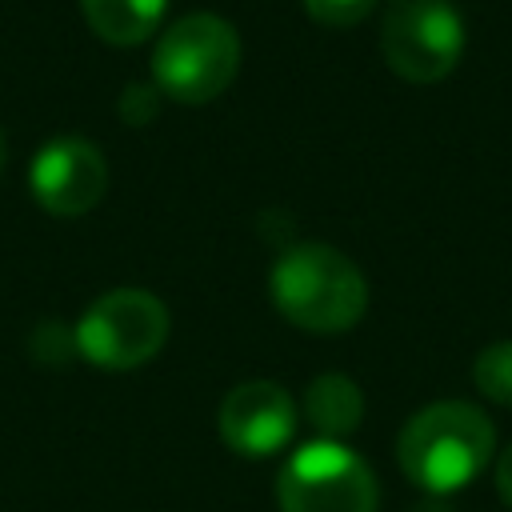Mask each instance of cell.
<instances>
[{"instance_id":"obj_1","label":"cell","mask_w":512,"mask_h":512,"mask_svg":"<svg viewBox=\"0 0 512 512\" xmlns=\"http://www.w3.org/2000/svg\"><path fill=\"white\" fill-rule=\"evenodd\" d=\"M268 292L292 328L316 336L348 332L368 312V284L360 268L320 240L288 244L272 264Z\"/></svg>"},{"instance_id":"obj_2","label":"cell","mask_w":512,"mask_h":512,"mask_svg":"<svg viewBox=\"0 0 512 512\" xmlns=\"http://www.w3.org/2000/svg\"><path fill=\"white\" fill-rule=\"evenodd\" d=\"M496 448L492 420L464 400H436L420 408L396 436L400 472L428 496H448L472 484Z\"/></svg>"},{"instance_id":"obj_3","label":"cell","mask_w":512,"mask_h":512,"mask_svg":"<svg viewBox=\"0 0 512 512\" xmlns=\"http://www.w3.org/2000/svg\"><path fill=\"white\" fill-rule=\"evenodd\" d=\"M240 72V36L216 12L172 20L152 48V84L180 104L216 100Z\"/></svg>"},{"instance_id":"obj_4","label":"cell","mask_w":512,"mask_h":512,"mask_svg":"<svg viewBox=\"0 0 512 512\" xmlns=\"http://www.w3.org/2000/svg\"><path fill=\"white\" fill-rule=\"evenodd\" d=\"M76 356L104 372L148 364L168 340V308L144 288H112L88 304L76 324Z\"/></svg>"},{"instance_id":"obj_5","label":"cell","mask_w":512,"mask_h":512,"mask_svg":"<svg viewBox=\"0 0 512 512\" xmlns=\"http://www.w3.org/2000/svg\"><path fill=\"white\" fill-rule=\"evenodd\" d=\"M280 512H376L380 488L360 452L340 440H312L276 476Z\"/></svg>"},{"instance_id":"obj_6","label":"cell","mask_w":512,"mask_h":512,"mask_svg":"<svg viewBox=\"0 0 512 512\" xmlns=\"http://www.w3.org/2000/svg\"><path fill=\"white\" fill-rule=\"evenodd\" d=\"M384 64L408 84H440L464 56V20L452 0H392L380 24Z\"/></svg>"},{"instance_id":"obj_7","label":"cell","mask_w":512,"mask_h":512,"mask_svg":"<svg viewBox=\"0 0 512 512\" xmlns=\"http://www.w3.org/2000/svg\"><path fill=\"white\" fill-rule=\"evenodd\" d=\"M28 188L48 216H84L104 200L108 160L84 136H52L32 156Z\"/></svg>"},{"instance_id":"obj_8","label":"cell","mask_w":512,"mask_h":512,"mask_svg":"<svg viewBox=\"0 0 512 512\" xmlns=\"http://www.w3.org/2000/svg\"><path fill=\"white\" fill-rule=\"evenodd\" d=\"M216 428L236 456H276L296 436V400L276 380H244L220 400Z\"/></svg>"},{"instance_id":"obj_9","label":"cell","mask_w":512,"mask_h":512,"mask_svg":"<svg viewBox=\"0 0 512 512\" xmlns=\"http://www.w3.org/2000/svg\"><path fill=\"white\" fill-rule=\"evenodd\" d=\"M88 28L112 48H136L156 36L168 0H80Z\"/></svg>"},{"instance_id":"obj_10","label":"cell","mask_w":512,"mask_h":512,"mask_svg":"<svg viewBox=\"0 0 512 512\" xmlns=\"http://www.w3.org/2000/svg\"><path fill=\"white\" fill-rule=\"evenodd\" d=\"M304 416L320 432V440H344L364 420V396L348 376L324 372L304 392Z\"/></svg>"},{"instance_id":"obj_11","label":"cell","mask_w":512,"mask_h":512,"mask_svg":"<svg viewBox=\"0 0 512 512\" xmlns=\"http://www.w3.org/2000/svg\"><path fill=\"white\" fill-rule=\"evenodd\" d=\"M472 380L484 400L512 408V340L488 344L472 364Z\"/></svg>"},{"instance_id":"obj_12","label":"cell","mask_w":512,"mask_h":512,"mask_svg":"<svg viewBox=\"0 0 512 512\" xmlns=\"http://www.w3.org/2000/svg\"><path fill=\"white\" fill-rule=\"evenodd\" d=\"M372 8L376 0H304V12L328 28H352L364 16H372Z\"/></svg>"},{"instance_id":"obj_13","label":"cell","mask_w":512,"mask_h":512,"mask_svg":"<svg viewBox=\"0 0 512 512\" xmlns=\"http://www.w3.org/2000/svg\"><path fill=\"white\" fill-rule=\"evenodd\" d=\"M132 104H136V112L128 116L132 124H140V120H148V116L156 112V108H152V92H148V88H128V92H124V100H120V112H124V108H132Z\"/></svg>"},{"instance_id":"obj_14","label":"cell","mask_w":512,"mask_h":512,"mask_svg":"<svg viewBox=\"0 0 512 512\" xmlns=\"http://www.w3.org/2000/svg\"><path fill=\"white\" fill-rule=\"evenodd\" d=\"M496 492H500V500L512 508V444L496 456Z\"/></svg>"},{"instance_id":"obj_15","label":"cell","mask_w":512,"mask_h":512,"mask_svg":"<svg viewBox=\"0 0 512 512\" xmlns=\"http://www.w3.org/2000/svg\"><path fill=\"white\" fill-rule=\"evenodd\" d=\"M0 172H4V136H0Z\"/></svg>"}]
</instances>
